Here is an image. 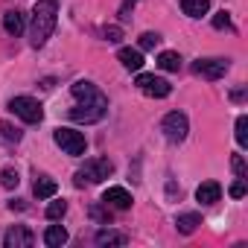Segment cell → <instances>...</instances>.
<instances>
[{
	"instance_id": "obj_1",
	"label": "cell",
	"mask_w": 248,
	"mask_h": 248,
	"mask_svg": "<svg viewBox=\"0 0 248 248\" xmlns=\"http://www.w3.org/2000/svg\"><path fill=\"white\" fill-rule=\"evenodd\" d=\"M56 18H59V0H38L32 9V24H30V41L32 47H44L47 38L56 30Z\"/></svg>"
},
{
	"instance_id": "obj_2",
	"label": "cell",
	"mask_w": 248,
	"mask_h": 248,
	"mask_svg": "<svg viewBox=\"0 0 248 248\" xmlns=\"http://www.w3.org/2000/svg\"><path fill=\"white\" fill-rule=\"evenodd\" d=\"M111 172H114V164H111L108 158H91V161H85V167L73 175V184H76V187L99 184V181H105Z\"/></svg>"
},
{
	"instance_id": "obj_3",
	"label": "cell",
	"mask_w": 248,
	"mask_h": 248,
	"mask_svg": "<svg viewBox=\"0 0 248 248\" xmlns=\"http://www.w3.org/2000/svg\"><path fill=\"white\" fill-rule=\"evenodd\" d=\"M161 132H164V138H167L170 143H181V140L187 138V132H190L187 114H181V111H170V114L164 117V123H161Z\"/></svg>"
},
{
	"instance_id": "obj_4",
	"label": "cell",
	"mask_w": 248,
	"mask_h": 248,
	"mask_svg": "<svg viewBox=\"0 0 248 248\" xmlns=\"http://www.w3.org/2000/svg\"><path fill=\"white\" fill-rule=\"evenodd\" d=\"M53 140H56L67 155H73V158L85 155V149H88L85 135H82V132H76V129H56V132H53Z\"/></svg>"
},
{
	"instance_id": "obj_5",
	"label": "cell",
	"mask_w": 248,
	"mask_h": 248,
	"mask_svg": "<svg viewBox=\"0 0 248 248\" xmlns=\"http://www.w3.org/2000/svg\"><path fill=\"white\" fill-rule=\"evenodd\" d=\"M9 111L18 114L24 123H41V117H44L41 102L32 99V96H15V99H9Z\"/></svg>"
},
{
	"instance_id": "obj_6",
	"label": "cell",
	"mask_w": 248,
	"mask_h": 248,
	"mask_svg": "<svg viewBox=\"0 0 248 248\" xmlns=\"http://www.w3.org/2000/svg\"><path fill=\"white\" fill-rule=\"evenodd\" d=\"M108 111V99H99V102H79L76 108H70V120L73 123H99Z\"/></svg>"
},
{
	"instance_id": "obj_7",
	"label": "cell",
	"mask_w": 248,
	"mask_h": 248,
	"mask_svg": "<svg viewBox=\"0 0 248 248\" xmlns=\"http://www.w3.org/2000/svg\"><path fill=\"white\" fill-rule=\"evenodd\" d=\"M135 85H138L146 96H155V99H164V96H170V91H172V85H170L167 79L155 76V73H140Z\"/></svg>"
},
{
	"instance_id": "obj_8",
	"label": "cell",
	"mask_w": 248,
	"mask_h": 248,
	"mask_svg": "<svg viewBox=\"0 0 248 248\" xmlns=\"http://www.w3.org/2000/svg\"><path fill=\"white\" fill-rule=\"evenodd\" d=\"M228 59H199L193 64V73L202 76V79H222L228 73Z\"/></svg>"
},
{
	"instance_id": "obj_9",
	"label": "cell",
	"mask_w": 248,
	"mask_h": 248,
	"mask_svg": "<svg viewBox=\"0 0 248 248\" xmlns=\"http://www.w3.org/2000/svg\"><path fill=\"white\" fill-rule=\"evenodd\" d=\"M3 245H6V248H32V245H35V233H32L27 225H15V228L6 231Z\"/></svg>"
},
{
	"instance_id": "obj_10",
	"label": "cell",
	"mask_w": 248,
	"mask_h": 248,
	"mask_svg": "<svg viewBox=\"0 0 248 248\" xmlns=\"http://www.w3.org/2000/svg\"><path fill=\"white\" fill-rule=\"evenodd\" d=\"M102 204H108L114 210H129L132 207V193L123 190V187H108L102 193Z\"/></svg>"
},
{
	"instance_id": "obj_11",
	"label": "cell",
	"mask_w": 248,
	"mask_h": 248,
	"mask_svg": "<svg viewBox=\"0 0 248 248\" xmlns=\"http://www.w3.org/2000/svg\"><path fill=\"white\" fill-rule=\"evenodd\" d=\"M70 93H73L79 102H99V99H105V96L99 93V88L91 85V82H85V79L73 82V85H70Z\"/></svg>"
},
{
	"instance_id": "obj_12",
	"label": "cell",
	"mask_w": 248,
	"mask_h": 248,
	"mask_svg": "<svg viewBox=\"0 0 248 248\" xmlns=\"http://www.w3.org/2000/svg\"><path fill=\"white\" fill-rule=\"evenodd\" d=\"M196 199H199L202 204H216V202L222 199V187H219L216 181H204V184H199Z\"/></svg>"
},
{
	"instance_id": "obj_13",
	"label": "cell",
	"mask_w": 248,
	"mask_h": 248,
	"mask_svg": "<svg viewBox=\"0 0 248 248\" xmlns=\"http://www.w3.org/2000/svg\"><path fill=\"white\" fill-rule=\"evenodd\" d=\"M117 59H120V64L126 67V70H140L143 67V53L140 50H132V47H123L117 53Z\"/></svg>"
},
{
	"instance_id": "obj_14",
	"label": "cell",
	"mask_w": 248,
	"mask_h": 248,
	"mask_svg": "<svg viewBox=\"0 0 248 248\" xmlns=\"http://www.w3.org/2000/svg\"><path fill=\"white\" fill-rule=\"evenodd\" d=\"M24 27H27V21H24V12H18V9H12V12H6L3 15V30L9 32V35H21L24 32Z\"/></svg>"
},
{
	"instance_id": "obj_15",
	"label": "cell",
	"mask_w": 248,
	"mask_h": 248,
	"mask_svg": "<svg viewBox=\"0 0 248 248\" xmlns=\"http://www.w3.org/2000/svg\"><path fill=\"white\" fill-rule=\"evenodd\" d=\"M199 225H202V216H199V213H181V216L175 219V228H178V233H184V236L196 233Z\"/></svg>"
},
{
	"instance_id": "obj_16",
	"label": "cell",
	"mask_w": 248,
	"mask_h": 248,
	"mask_svg": "<svg viewBox=\"0 0 248 248\" xmlns=\"http://www.w3.org/2000/svg\"><path fill=\"white\" fill-rule=\"evenodd\" d=\"M56 190H59V184H56L53 178H47V175H38V178H35L32 193H35L38 199H53V196H56Z\"/></svg>"
},
{
	"instance_id": "obj_17",
	"label": "cell",
	"mask_w": 248,
	"mask_h": 248,
	"mask_svg": "<svg viewBox=\"0 0 248 248\" xmlns=\"http://www.w3.org/2000/svg\"><path fill=\"white\" fill-rule=\"evenodd\" d=\"M44 242H47L50 248H62V245L67 242V231H64L62 225H50V228L44 231Z\"/></svg>"
},
{
	"instance_id": "obj_18",
	"label": "cell",
	"mask_w": 248,
	"mask_h": 248,
	"mask_svg": "<svg viewBox=\"0 0 248 248\" xmlns=\"http://www.w3.org/2000/svg\"><path fill=\"white\" fill-rule=\"evenodd\" d=\"M181 9H184V15H190V18H202V15H207V9H210V0H181Z\"/></svg>"
},
{
	"instance_id": "obj_19",
	"label": "cell",
	"mask_w": 248,
	"mask_h": 248,
	"mask_svg": "<svg viewBox=\"0 0 248 248\" xmlns=\"http://www.w3.org/2000/svg\"><path fill=\"white\" fill-rule=\"evenodd\" d=\"M158 67H161V70L175 73V70H181V56H178V53H172V50H164V53L158 56Z\"/></svg>"
},
{
	"instance_id": "obj_20",
	"label": "cell",
	"mask_w": 248,
	"mask_h": 248,
	"mask_svg": "<svg viewBox=\"0 0 248 248\" xmlns=\"http://www.w3.org/2000/svg\"><path fill=\"white\" fill-rule=\"evenodd\" d=\"M129 236L120 233V231H99L96 233V245H126Z\"/></svg>"
},
{
	"instance_id": "obj_21",
	"label": "cell",
	"mask_w": 248,
	"mask_h": 248,
	"mask_svg": "<svg viewBox=\"0 0 248 248\" xmlns=\"http://www.w3.org/2000/svg\"><path fill=\"white\" fill-rule=\"evenodd\" d=\"M236 143L248 146V117H236Z\"/></svg>"
},
{
	"instance_id": "obj_22",
	"label": "cell",
	"mask_w": 248,
	"mask_h": 248,
	"mask_svg": "<svg viewBox=\"0 0 248 248\" xmlns=\"http://www.w3.org/2000/svg\"><path fill=\"white\" fill-rule=\"evenodd\" d=\"M0 135H3L6 140H12V143H18V140H21V129H18V126H12V123H6V120L0 123Z\"/></svg>"
},
{
	"instance_id": "obj_23",
	"label": "cell",
	"mask_w": 248,
	"mask_h": 248,
	"mask_svg": "<svg viewBox=\"0 0 248 248\" xmlns=\"http://www.w3.org/2000/svg\"><path fill=\"white\" fill-rule=\"evenodd\" d=\"M0 184H3L6 190H15V187L21 184V178H18L15 170H3V172H0Z\"/></svg>"
},
{
	"instance_id": "obj_24",
	"label": "cell",
	"mask_w": 248,
	"mask_h": 248,
	"mask_svg": "<svg viewBox=\"0 0 248 248\" xmlns=\"http://www.w3.org/2000/svg\"><path fill=\"white\" fill-rule=\"evenodd\" d=\"M67 213V202H50L47 204V219H62Z\"/></svg>"
},
{
	"instance_id": "obj_25",
	"label": "cell",
	"mask_w": 248,
	"mask_h": 248,
	"mask_svg": "<svg viewBox=\"0 0 248 248\" xmlns=\"http://www.w3.org/2000/svg\"><path fill=\"white\" fill-rule=\"evenodd\" d=\"M91 219H96V222L108 225V222H111V210H108V204H105V207H99V204H91Z\"/></svg>"
},
{
	"instance_id": "obj_26",
	"label": "cell",
	"mask_w": 248,
	"mask_h": 248,
	"mask_svg": "<svg viewBox=\"0 0 248 248\" xmlns=\"http://www.w3.org/2000/svg\"><path fill=\"white\" fill-rule=\"evenodd\" d=\"M161 44V35L158 32H143L140 35V50H155Z\"/></svg>"
},
{
	"instance_id": "obj_27",
	"label": "cell",
	"mask_w": 248,
	"mask_h": 248,
	"mask_svg": "<svg viewBox=\"0 0 248 248\" xmlns=\"http://www.w3.org/2000/svg\"><path fill=\"white\" fill-rule=\"evenodd\" d=\"M102 35H105V41H108V44H120L123 30H120V27H105V30H102Z\"/></svg>"
},
{
	"instance_id": "obj_28",
	"label": "cell",
	"mask_w": 248,
	"mask_h": 248,
	"mask_svg": "<svg viewBox=\"0 0 248 248\" xmlns=\"http://www.w3.org/2000/svg\"><path fill=\"white\" fill-rule=\"evenodd\" d=\"M231 167H233V172H236V178H245V175H248V167H245V161H242V155H233V158H231Z\"/></svg>"
},
{
	"instance_id": "obj_29",
	"label": "cell",
	"mask_w": 248,
	"mask_h": 248,
	"mask_svg": "<svg viewBox=\"0 0 248 248\" xmlns=\"http://www.w3.org/2000/svg\"><path fill=\"white\" fill-rule=\"evenodd\" d=\"M213 27H216V30H228V27H231V18H228V12H219V15L213 18Z\"/></svg>"
},
{
	"instance_id": "obj_30",
	"label": "cell",
	"mask_w": 248,
	"mask_h": 248,
	"mask_svg": "<svg viewBox=\"0 0 248 248\" xmlns=\"http://www.w3.org/2000/svg\"><path fill=\"white\" fill-rule=\"evenodd\" d=\"M231 196H233V199H242V196H245V178H239V181L231 184Z\"/></svg>"
},
{
	"instance_id": "obj_31",
	"label": "cell",
	"mask_w": 248,
	"mask_h": 248,
	"mask_svg": "<svg viewBox=\"0 0 248 248\" xmlns=\"http://www.w3.org/2000/svg\"><path fill=\"white\" fill-rule=\"evenodd\" d=\"M231 99H233V102H242V99H245V91H233Z\"/></svg>"
}]
</instances>
